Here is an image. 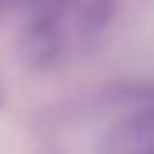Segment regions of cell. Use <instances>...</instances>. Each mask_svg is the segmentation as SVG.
Returning <instances> with one entry per match:
<instances>
[{
    "instance_id": "cell-1",
    "label": "cell",
    "mask_w": 154,
    "mask_h": 154,
    "mask_svg": "<svg viewBox=\"0 0 154 154\" xmlns=\"http://www.w3.org/2000/svg\"><path fill=\"white\" fill-rule=\"evenodd\" d=\"M152 141V110L148 103L114 125L106 137L103 154H154Z\"/></svg>"
},
{
    "instance_id": "cell-2",
    "label": "cell",
    "mask_w": 154,
    "mask_h": 154,
    "mask_svg": "<svg viewBox=\"0 0 154 154\" xmlns=\"http://www.w3.org/2000/svg\"><path fill=\"white\" fill-rule=\"evenodd\" d=\"M59 17L61 15L36 11L32 21L28 23L21 45H23L26 57L34 66H49L59 55V49H61Z\"/></svg>"
},
{
    "instance_id": "cell-3",
    "label": "cell",
    "mask_w": 154,
    "mask_h": 154,
    "mask_svg": "<svg viewBox=\"0 0 154 154\" xmlns=\"http://www.w3.org/2000/svg\"><path fill=\"white\" fill-rule=\"evenodd\" d=\"M118 9V0H85L78 19V32L85 42L99 40L103 32L110 30Z\"/></svg>"
},
{
    "instance_id": "cell-4",
    "label": "cell",
    "mask_w": 154,
    "mask_h": 154,
    "mask_svg": "<svg viewBox=\"0 0 154 154\" xmlns=\"http://www.w3.org/2000/svg\"><path fill=\"white\" fill-rule=\"evenodd\" d=\"M9 2H11V0H0V9H2L5 5H9Z\"/></svg>"
}]
</instances>
